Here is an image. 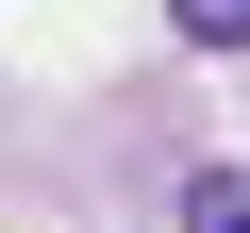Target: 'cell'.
I'll use <instances>...</instances> for the list:
<instances>
[{"label": "cell", "mask_w": 250, "mask_h": 233, "mask_svg": "<svg viewBox=\"0 0 250 233\" xmlns=\"http://www.w3.org/2000/svg\"><path fill=\"white\" fill-rule=\"evenodd\" d=\"M167 17H184L200 50H250V0H167Z\"/></svg>", "instance_id": "obj_2"}, {"label": "cell", "mask_w": 250, "mask_h": 233, "mask_svg": "<svg viewBox=\"0 0 250 233\" xmlns=\"http://www.w3.org/2000/svg\"><path fill=\"white\" fill-rule=\"evenodd\" d=\"M184 233H250V183H233V167H200V183H184Z\"/></svg>", "instance_id": "obj_1"}]
</instances>
